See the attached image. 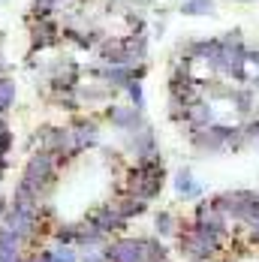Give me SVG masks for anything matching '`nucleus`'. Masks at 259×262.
Instances as JSON below:
<instances>
[{"label":"nucleus","instance_id":"f257e3e1","mask_svg":"<svg viewBox=\"0 0 259 262\" xmlns=\"http://www.w3.org/2000/svg\"><path fill=\"white\" fill-rule=\"evenodd\" d=\"M60 163L49 154V151H33L30 157H27L25 169H21V175H18V190H25L27 196H33L36 202H49V196H52V190L57 187V175H60Z\"/></svg>","mask_w":259,"mask_h":262},{"label":"nucleus","instance_id":"f03ea898","mask_svg":"<svg viewBox=\"0 0 259 262\" xmlns=\"http://www.w3.org/2000/svg\"><path fill=\"white\" fill-rule=\"evenodd\" d=\"M166 181V169H163V157H148V160H136V166L127 169V178H124V193L133 199H142V202H154L163 190Z\"/></svg>","mask_w":259,"mask_h":262},{"label":"nucleus","instance_id":"7ed1b4c3","mask_svg":"<svg viewBox=\"0 0 259 262\" xmlns=\"http://www.w3.org/2000/svg\"><path fill=\"white\" fill-rule=\"evenodd\" d=\"M175 235H178V241H175V244H178L181 256H187L190 262H211L217 253H220V247H223V238L211 235L208 229L196 226L193 220L178 223Z\"/></svg>","mask_w":259,"mask_h":262},{"label":"nucleus","instance_id":"20e7f679","mask_svg":"<svg viewBox=\"0 0 259 262\" xmlns=\"http://www.w3.org/2000/svg\"><path fill=\"white\" fill-rule=\"evenodd\" d=\"M105 262H148L145 256V235H118L109 238L103 250Z\"/></svg>","mask_w":259,"mask_h":262},{"label":"nucleus","instance_id":"39448f33","mask_svg":"<svg viewBox=\"0 0 259 262\" xmlns=\"http://www.w3.org/2000/svg\"><path fill=\"white\" fill-rule=\"evenodd\" d=\"M81 220H88L91 226H97L103 235H109V238H118V235H127V220L115 211V205L112 202H105V205H100V208H91Z\"/></svg>","mask_w":259,"mask_h":262},{"label":"nucleus","instance_id":"423d86ee","mask_svg":"<svg viewBox=\"0 0 259 262\" xmlns=\"http://www.w3.org/2000/svg\"><path fill=\"white\" fill-rule=\"evenodd\" d=\"M190 220H193L196 226L208 229L211 235L223 238V241H226V235H229V220L211 208V199H199V205H196V211H193V217H190Z\"/></svg>","mask_w":259,"mask_h":262},{"label":"nucleus","instance_id":"0eeeda50","mask_svg":"<svg viewBox=\"0 0 259 262\" xmlns=\"http://www.w3.org/2000/svg\"><path fill=\"white\" fill-rule=\"evenodd\" d=\"M70 133H73V142H76V151H88V148H97V142H100V130H97V124L91 121V118H73L70 124Z\"/></svg>","mask_w":259,"mask_h":262},{"label":"nucleus","instance_id":"6e6552de","mask_svg":"<svg viewBox=\"0 0 259 262\" xmlns=\"http://www.w3.org/2000/svg\"><path fill=\"white\" fill-rule=\"evenodd\" d=\"M105 244H109V235H103L97 226H91L88 220H78V238L76 247L78 253H100Z\"/></svg>","mask_w":259,"mask_h":262},{"label":"nucleus","instance_id":"1a4fd4ad","mask_svg":"<svg viewBox=\"0 0 259 262\" xmlns=\"http://www.w3.org/2000/svg\"><path fill=\"white\" fill-rule=\"evenodd\" d=\"M127 148H130V154H133L136 160H148V157H157L154 130H151V127H142V130L130 133V139H127Z\"/></svg>","mask_w":259,"mask_h":262},{"label":"nucleus","instance_id":"9d476101","mask_svg":"<svg viewBox=\"0 0 259 262\" xmlns=\"http://www.w3.org/2000/svg\"><path fill=\"white\" fill-rule=\"evenodd\" d=\"M172 187H175L178 199H202V193H205V184L196 181V178H193V172H190L187 166L175 172V178H172Z\"/></svg>","mask_w":259,"mask_h":262},{"label":"nucleus","instance_id":"9b49d317","mask_svg":"<svg viewBox=\"0 0 259 262\" xmlns=\"http://www.w3.org/2000/svg\"><path fill=\"white\" fill-rule=\"evenodd\" d=\"M109 121H112V127H118V130H124V133H136V130L145 127V124H142V112H136L133 105H130V108L112 105V108H109Z\"/></svg>","mask_w":259,"mask_h":262},{"label":"nucleus","instance_id":"f8f14e48","mask_svg":"<svg viewBox=\"0 0 259 262\" xmlns=\"http://www.w3.org/2000/svg\"><path fill=\"white\" fill-rule=\"evenodd\" d=\"M109 202L115 205V211H118V214H121L127 223H130V220H139V217L148 211V202H142V199H133V196H127L124 190H118V193H115V199H109Z\"/></svg>","mask_w":259,"mask_h":262},{"label":"nucleus","instance_id":"ddd939ff","mask_svg":"<svg viewBox=\"0 0 259 262\" xmlns=\"http://www.w3.org/2000/svg\"><path fill=\"white\" fill-rule=\"evenodd\" d=\"M52 244L57 247H76V238H78V220H57L52 226Z\"/></svg>","mask_w":259,"mask_h":262},{"label":"nucleus","instance_id":"4468645a","mask_svg":"<svg viewBox=\"0 0 259 262\" xmlns=\"http://www.w3.org/2000/svg\"><path fill=\"white\" fill-rule=\"evenodd\" d=\"M175 229H178V220H175L169 211H157V214H154V232H157V238H172V235H175Z\"/></svg>","mask_w":259,"mask_h":262},{"label":"nucleus","instance_id":"2eb2a0df","mask_svg":"<svg viewBox=\"0 0 259 262\" xmlns=\"http://www.w3.org/2000/svg\"><path fill=\"white\" fill-rule=\"evenodd\" d=\"M49 256H52V262H78L81 259L78 247H57V244H49Z\"/></svg>","mask_w":259,"mask_h":262},{"label":"nucleus","instance_id":"dca6fc26","mask_svg":"<svg viewBox=\"0 0 259 262\" xmlns=\"http://www.w3.org/2000/svg\"><path fill=\"white\" fill-rule=\"evenodd\" d=\"M124 91L130 94V103H133V108H136V112H142V108H145V97H142V84H139V81H130V84L124 88Z\"/></svg>","mask_w":259,"mask_h":262},{"label":"nucleus","instance_id":"f3484780","mask_svg":"<svg viewBox=\"0 0 259 262\" xmlns=\"http://www.w3.org/2000/svg\"><path fill=\"white\" fill-rule=\"evenodd\" d=\"M0 247H25V241L15 235L9 226H3V223H0ZM25 250H27V247H25Z\"/></svg>","mask_w":259,"mask_h":262},{"label":"nucleus","instance_id":"a211bd4d","mask_svg":"<svg viewBox=\"0 0 259 262\" xmlns=\"http://www.w3.org/2000/svg\"><path fill=\"white\" fill-rule=\"evenodd\" d=\"M25 253V247H0V262H21Z\"/></svg>","mask_w":259,"mask_h":262},{"label":"nucleus","instance_id":"6ab92c4d","mask_svg":"<svg viewBox=\"0 0 259 262\" xmlns=\"http://www.w3.org/2000/svg\"><path fill=\"white\" fill-rule=\"evenodd\" d=\"M184 12H187V15H199V12H211V0H190V3H184Z\"/></svg>","mask_w":259,"mask_h":262},{"label":"nucleus","instance_id":"aec40b11","mask_svg":"<svg viewBox=\"0 0 259 262\" xmlns=\"http://www.w3.org/2000/svg\"><path fill=\"white\" fill-rule=\"evenodd\" d=\"M12 145H15V136H12V130H9V127H6V130L0 133V157H9Z\"/></svg>","mask_w":259,"mask_h":262},{"label":"nucleus","instance_id":"412c9836","mask_svg":"<svg viewBox=\"0 0 259 262\" xmlns=\"http://www.w3.org/2000/svg\"><path fill=\"white\" fill-rule=\"evenodd\" d=\"M250 232H253V238H256V241H259V217H256V220H253V223H250Z\"/></svg>","mask_w":259,"mask_h":262},{"label":"nucleus","instance_id":"4be33fe9","mask_svg":"<svg viewBox=\"0 0 259 262\" xmlns=\"http://www.w3.org/2000/svg\"><path fill=\"white\" fill-rule=\"evenodd\" d=\"M0 190H3V175H0Z\"/></svg>","mask_w":259,"mask_h":262}]
</instances>
